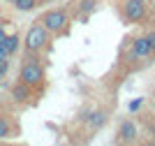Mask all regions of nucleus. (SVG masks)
Segmentation results:
<instances>
[{
	"mask_svg": "<svg viewBox=\"0 0 155 146\" xmlns=\"http://www.w3.org/2000/svg\"><path fill=\"white\" fill-rule=\"evenodd\" d=\"M86 121H88V127L95 132V130H102V127L107 125V121H109V114H107L104 109H102V111H91V116H88Z\"/></svg>",
	"mask_w": 155,
	"mask_h": 146,
	"instance_id": "6e6552de",
	"label": "nucleus"
},
{
	"mask_svg": "<svg viewBox=\"0 0 155 146\" xmlns=\"http://www.w3.org/2000/svg\"><path fill=\"white\" fill-rule=\"evenodd\" d=\"M19 35H5V46H7V53L12 56V53H16L19 51Z\"/></svg>",
	"mask_w": 155,
	"mask_h": 146,
	"instance_id": "9b49d317",
	"label": "nucleus"
},
{
	"mask_svg": "<svg viewBox=\"0 0 155 146\" xmlns=\"http://www.w3.org/2000/svg\"><path fill=\"white\" fill-rule=\"evenodd\" d=\"M134 139H137V125L132 121H123L118 125V141L127 144V141H134Z\"/></svg>",
	"mask_w": 155,
	"mask_h": 146,
	"instance_id": "423d86ee",
	"label": "nucleus"
},
{
	"mask_svg": "<svg viewBox=\"0 0 155 146\" xmlns=\"http://www.w3.org/2000/svg\"><path fill=\"white\" fill-rule=\"evenodd\" d=\"M95 5H97L95 0H81V2H79V7H77L79 16H81V19H86V16H88V14L95 9Z\"/></svg>",
	"mask_w": 155,
	"mask_h": 146,
	"instance_id": "1a4fd4ad",
	"label": "nucleus"
},
{
	"mask_svg": "<svg viewBox=\"0 0 155 146\" xmlns=\"http://www.w3.org/2000/svg\"><path fill=\"white\" fill-rule=\"evenodd\" d=\"M9 134H12V125H9V121L5 116H0V139H5Z\"/></svg>",
	"mask_w": 155,
	"mask_h": 146,
	"instance_id": "f8f14e48",
	"label": "nucleus"
},
{
	"mask_svg": "<svg viewBox=\"0 0 155 146\" xmlns=\"http://www.w3.org/2000/svg\"><path fill=\"white\" fill-rule=\"evenodd\" d=\"M123 14L127 21H143L146 19V2L143 0H125Z\"/></svg>",
	"mask_w": 155,
	"mask_h": 146,
	"instance_id": "20e7f679",
	"label": "nucleus"
},
{
	"mask_svg": "<svg viewBox=\"0 0 155 146\" xmlns=\"http://www.w3.org/2000/svg\"><path fill=\"white\" fill-rule=\"evenodd\" d=\"M146 39H148V44H150V49H153V53H155V30H150L148 35H146Z\"/></svg>",
	"mask_w": 155,
	"mask_h": 146,
	"instance_id": "4468645a",
	"label": "nucleus"
},
{
	"mask_svg": "<svg viewBox=\"0 0 155 146\" xmlns=\"http://www.w3.org/2000/svg\"><path fill=\"white\" fill-rule=\"evenodd\" d=\"M150 56H153V49H150L146 35H143V37H137L134 44H132V58L139 60V63H146V60H150Z\"/></svg>",
	"mask_w": 155,
	"mask_h": 146,
	"instance_id": "39448f33",
	"label": "nucleus"
},
{
	"mask_svg": "<svg viewBox=\"0 0 155 146\" xmlns=\"http://www.w3.org/2000/svg\"><path fill=\"white\" fill-rule=\"evenodd\" d=\"M141 97H137V100H132V102H130V111H137V109H139V107H141Z\"/></svg>",
	"mask_w": 155,
	"mask_h": 146,
	"instance_id": "ddd939ff",
	"label": "nucleus"
},
{
	"mask_svg": "<svg viewBox=\"0 0 155 146\" xmlns=\"http://www.w3.org/2000/svg\"><path fill=\"white\" fill-rule=\"evenodd\" d=\"M7 67H9V60H7V58H0V74H5Z\"/></svg>",
	"mask_w": 155,
	"mask_h": 146,
	"instance_id": "2eb2a0df",
	"label": "nucleus"
},
{
	"mask_svg": "<svg viewBox=\"0 0 155 146\" xmlns=\"http://www.w3.org/2000/svg\"><path fill=\"white\" fill-rule=\"evenodd\" d=\"M23 46H26L28 53H39L49 46V30H46L42 23H35L28 28L26 37H23Z\"/></svg>",
	"mask_w": 155,
	"mask_h": 146,
	"instance_id": "f257e3e1",
	"label": "nucleus"
},
{
	"mask_svg": "<svg viewBox=\"0 0 155 146\" xmlns=\"http://www.w3.org/2000/svg\"><path fill=\"white\" fill-rule=\"evenodd\" d=\"M39 23L49 30V35H63L67 30V12L65 9H49L39 19Z\"/></svg>",
	"mask_w": 155,
	"mask_h": 146,
	"instance_id": "f03ea898",
	"label": "nucleus"
},
{
	"mask_svg": "<svg viewBox=\"0 0 155 146\" xmlns=\"http://www.w3.org/2000/svg\"><path fill=\"white\" fill-rule=\"evenodd\" d=\"M30 97H32V95H30V86H28V83L19 81V83H14V86H12V100H14V102L23 104V102H28Z\"/></svg>",
	"mask_w": 155,
	"mask_h": 146,
	"instance_id": "0eeeda50",
	"label": "nucleus"
},
{
	"mask_svg": "<svg viewBox=\"0 0 155 146\" xmlns=\"http://www.w3.org/2000/svg\"><path fill=\"white\" fill-rule=\"evenodd\" d=\"M0 30H2V28H0Z\"/></svg>",
	"mask_w": 155,
	"mask_h": 146,
	"instance_id": "f3484780",
	"label": "nucleus"
},
{
	"mask_svg": "<svg viewBox=\"0 0 155 146\" xmlns=\"http://www.w3.org/2000/svg\"><path fill=\"white\" fill-rule=\"evenodd\" d=\"M21 81L28 83L30 88H35V86H39V83L44 81V67L37 63V58L28 56V60L21 67Z\"/></svg>",
	"mask_w": 155,
	"mask_h": 146,
	"instance_id": "7ed1b4c3",
	"label": "nucleus"
},
{
	"mask_svg": "<svg viewBox=\"0 0 155 146\" xmlns=\"http://www.w3.org/2000/svg\"><path fill=\"white\" fill-rule=\"evenodd\" d=\"M7 2H12V5H14V0H7Z\"/></svg>",
	"mask_w": 155,
	"mask_h": 146,
	"instance_id": "dca6fc26",
	"label": "nucleus"
},
{
	"mask_svg": "<svg viewBox=\"0 0 155 146\" xmlns=\"http://www.w3.org/2000/svg\"><path fill=\"white\" fill-rule=\"evenodd\" d=\"M143 2H146V0H143Z\"/></svg>",
	"mask_w": 155,
	"mask_h": 146,
	"instance_id": "a211bd4d",
	"label": "nucleus"
},
{
	"mask_svg": "<svg viewBox=\"0 0 155 146\" xmlns=\"http://www.w3.org/2000/svg\"><path fill=\"white\" fill-rule=\"evenodd\" d=\"M39 2H42V0H14V7H16L19 12H30V9H35Z\"/></svg>",
	"mask_w": 155,
	"mask_h": 146,
	"instance_id": "9d476101",
	"label": "nucleus"
}]
</instances>
